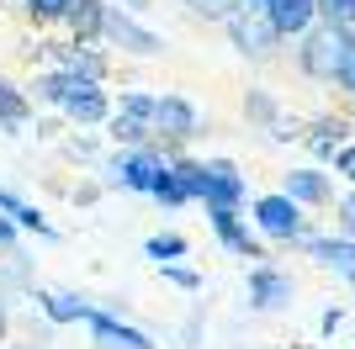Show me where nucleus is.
Here are the masks:
<instances>
[{"label":"nucleus","mask_w":355,"mask_h":349,"mask_svg":"<svg viewBox=\"0 0 355 349\" xmlns=\"http://www.w3.org/2000/svg\"><path fill=\"white\" fill-rule=\"evenodd\" d=\"M350 280H355V276H350Z\"/></svg>","instance_id":"obj_34"},{"label":"nucleus","mask_w":355,"mask_h":349,"mask_svg":"<svg viewBox=\"0 0 355 349\" xmlns=\"http://www.w3.org/2000/svg\"><path fill=\"white\" fill-rule=\"evenodd\" d=\"M106 43H117L122 53H133V58H154L159 53V32H148V27H138L133 16L128 11H117V6H112V11H106V32H101Z\"/></svg>","instance_id":"obj_5"},{"label":"nucleus","mask_w":355,"mask_h":349,"mask_svg":"<svg viewBox=\"0 0 355 349\" xmlns=\"http://www.w3.org/2000/svg\"><path fill=\"white\" fill-rule=\"evenodd\" d=\"M154 202H164V206H186V202H191V196L180 190V180H175V170H170V164H164V174L154 180Z\"/></svg>","instance_id":"obj_22"},{"label":"nucleus","mask_w":355,"mask_h":349,"mask_svg":"<svg viewBox=\"0 0 355 349\" xmlns=\"http://www.w3.org/2000/svg\"><path fill=\"white\" fill-rule=\"evenodd\" d=\"M0 334H6V307H0Z\"/></svg>","instance_id":"obj_33"},{"label":"nucleus","mask_w":355,"mask_h":349,"mask_svg":"<svg viewBox=\"0 0 355 349\" xmlns=\"http://www.w3.org/2000/svg\"><path fill=\"white\" fill-rule=\"evenodd\" d=\"M144 132L148 127H138V122H128V116H112V138H117V143L138 148V143H144Z\"/></svg>","instance_id":"obj_26"},{"label":"nucleus","mask_w":355,"mask_h":349,"mask_svg":"<svg viewBox=\"0 0 355 349\" xmlns=\"http://www.w3.org/2000/svg\"><path fill=\"white\" fill-rule=\"evenodd\" d=\"M212 233H218L223 244L234 249V254H244V260H260V244H254V233L244 228V222H239V212H228V206H218V212H212Z\"/></svg>","instance_id":"obj_13"},{"label":"nucleus","mask_w":355,"mask_h":349,"mask_svg":"<svg viewBox=\"0 0 355 349\" xmlns=\"http://www.w3.org/2000/svg\"><path fill=\"white\" fill-rule=\"evenodd\" d=\"M6 244H16V222L0 217V249H6Z\"/></svg>","instance_id":"obj_32"},{"label":"nucleus","mask_w":355,"mask_h":349,"mask_svg":"<svg viewBox=\"0 0 355 349\" xmlns=\"http://www.w3.org/2000/svg\"><path fill=\"white\" fill-rule=\"evenodd\" d=\"M180 6H191V11H196V16H207V21H228L239 0H180Z\"/></svg>","instance_id":"obj_24"},{"label":"nucleus","mask_w":355,"mask_h":349,"mask_svg":"<svg viewBox=\"0 0 355 349\" xmlns=\"http://www.w3.org/2000/svg\"><path fill=\"white\" fill-rule=\"evenodd\" d=\"M270 6H276V0H239V11H260V16H266Z\"/></svg>","instance_id":"obj_31"},{"label":"nucleus","mask_w":355,"mask_h":349,"mask_svg":"<svg viewBox=\"0 0 355 349\" xmlns=\"http://www.w3.org/2000/svg\"><path fill=\"white\" fill-rule=\"evenodd\" d=\"M308 254L324 270H340V276H355V238H313Z\"/></svg>","instance_id":"obj_15"},{"label":"nucleus","mask_w":355,"mask_h":349,"mask_svg":"<svg viewBox=\"0 0 355 349\" xmlns=\"http://www.w3.org/2000/svg\"><path fill=\"white\" fill-rule=\"evenodd\" d=\"M228 37H234L239 53H254V58H266L270 48L282 43V37H276V27H270L260 11H234V16H228Z\"/></svg>","instance_id":"obj_6"},{"label":"nucleus","mask_w":355,"mask_h":349,"mask_svg":"<svg viewBox=\"0 0 355 349\" xmlns=\"http://www.w3.org/2000/svg\"><path fill=\"white\" fill-rule=\"evenodd\" d=\"M254 228L266 238H276V244H292V238H302V206L282 190H270V196L254 202Z\"/></svg>","instance_id":"obj_2"},{"label":"nucleus","mask_w":355,"mask_h":349,"mask_svg":"<svg viewBox=\"0 0 355 349\" xmlns=\"http://www.w3.org/2000/svg\"><path fill=\"white\" fill-rule=\"evenodd\" d=\"M318 16L329 27H350L355 21V0H318Z\"/></svg>","instance_id":"obj_23"},{"label":"nucleus","mask_w":355,"mask_h":349,"mask_svg":"<svg viewBox=\"0 0 355 349\" xmlns=\"http://www.w3.org/2000/svg\"><path fill=\"white\" fill-rule=\"evenodd\" d=\"M164 280H170V286H180V291H196V286H202V276H196V270H186V265H164Z\"/></svg>","instance_id":"obj_27"},{"label":"nucleus","mask_w":355,"mask_h":349,"mask_svg":"<svg viewBox=\"0 0 355 349\" xmlns=\"http://www.w3.org/2000/svg\"><path fill=\"white\" fill-rule=\"evenodd\" d=\"M334 170H340L345 180H355V143H350V148H340V154H334Z\"/></svg>","instance_id":"obj_30"},{"label":"nucleus","mask_w":355,"mask_h":349,"mask_svg":"<svg viewBox=\"0 0 355 349\" xmlns=\"http://www.w3.org/2000/svg\"><path fill=\"white\" fill-rule=\"evenodd\" d=\"M345 138V122H318V127L308 132V148L318 154V159H334V143Z\"/></svg>","instance_id":"obj_21"},{"label":"nucleus","mask_w":355,"mask_h":349,"mask_svg":"<svg viewBox=\"0 0 355 349\" xmlns=\"http://www.w3.org/2000/svg\"><path fill=\"white\" fill-rule=\"evenodd\" d=\"M154 132L175 138V143L196 138V106L186 101V96H159V106H154Z\"/></svg>","instance_id":"obj_8"},{"label":"nucleus","mask_w":355,"mask_h":349,"mask_svg":"<svg viewBox=\"0 0 355 349\" xmlns=\"http://www.w3.org/2000/svg\"><path fill=\"white\" fill-rule=\"evenodd\" d=\"M106 174H112V186H122V190H144V196H154V180L164 174V164L154 159V154H144V148H133V154L106 159Z\"/></svg>","instance_id":"obj_4"},{"label":"nucleus","mask_w":355,"mask_h":349,"mask_svg":"<svg viewBox=\"0 0 355 349\" xmlns=\"http://www.w3.org/2000/svg\"><path fill=\"white\" fill-rule=\"evenodd\" d=\"M27 116H32V101H27L16 85H6V80H0V127H21Z\"/></svg>","instance_id":"obj_18"},{"label":"nucleus","mask_w":355,"mask_h":349,"mask_svg":"<svg viewBox=\"0 0 355 349\" xmlns=\"http://www.w3.org/2000/svg\"><path fill=\"white\" fill-rule=\"evenodd\" d=\"M69 6H74V0H27V11L37 16V21H64Z\"/></svg>","instance_id":"obj_25"},{"label":"nucleus","mask_w":355,"mask_h":349,"mask_svg":"<svg viewBox=\"0 0 355 349\" xmlns=\"http://www.w3.org/2000/svg\"><path fill=\"white\" fill-rule=\"evenodd\" d=\"M266 21L276 27V37H302L318 21V0H276L266 11Z\"/></svg>","instance_id":"obj_10"},{"label":"nucleus","mask_w":355,"mask_h":349,"mask_svg":"<svg viewBox=\"0 0 355 349\" xmlns=\"http://www.w3.org/2000/svg\"><path fill=\"white\" fill-rule=\"evenodd\" d=\"M154 106H159V96H148V90H128L117 106V116H128V122H138V127H154Z\"/></svg>","instance_id":"obj_19"},{"label":"nucleus","mask_w":355,"mask_h":349,"mask_svg":"<svg viewBox=\"0 0 355 349\" xmlns=\"http://www.w3.org/2000/svg\"><path fill=\"white\" fill-rule=\"evenodd\" d=\"M64 116H74V122H106V111H112V106H106V90L96 85V80H80V74H69V85H64Z\"/></svg>","instance_id":"obj_7"},{"label":"nucleus","mask_w":355,"mask_h":349,"mask_svg":"<svg viewBox=\"0 0 355 349\" xmlns=\"http://www.w3.org/2000/svg\"><path fill=\"white\" fill-rule=\"evenodd\" d=\"M282 196H292L297 206H324L334 190H329V174L324 170H292L282 180Z\"/></svg>","instance_id":"obj_11"},{"label":"nucleus","mask_w":355,"mask_h":349,"mask_svg":"<svg viewBox=\"0 0 355 349\" xmlns=\"http://www.w3.org/2000/svg\"><path fill=\"white\" fill-rule=\"evenodd\" d=\"M90 334L101 339L106 349H154V339L148 334H138V328H128V323H117V318H106V312H90Z\"/></svg>","instance_id":"obj_12"},{"label":"nucleus","mask_w":355,"mask_h":349,"mask_svg":"<svg viewBox=\"0 0 355 349\" xmlns=\"http://www.w3.org/2000/svg\"><path fill=\"white\" fill-rule=\"evenodd\" d=\"M106 11H112L106 0H74L69 16H64L69 32H74V43H96V37L106 32Z\"/></svg>","instance_id":"obj_14"},{"label":"nucleus","mask_w":355,"mask_h":349,"mask_svg":"<svg viewBox=\"0 0 355 349\" xmlns=\"http://www.w3.org/2000/svg\"><path fill=\"white\" fill-rule=\"evenodd\" d=\"M244 174H239L234 159H207V180H202V202H207V212H218V206H228V212H239V202H244Z\"/></svg>","instance_id":"obj_3"},{"label":"nucleus","mask_w":355,"mask_h":349,"mask_svg":"<svg viewBox=\"0 0 355 349\" xmlns=\"http://www.w3.org/2000/svg\"><path fill=\"white\" fill-rule=\"evenodd\" d=\"M144 254L159 260V265H175L180 254H186V238H180V233H154V238L144 244Z\"/></svg>","instance_id":"obj_20"},{"label":"nucleus","mask_w":355,"mask_h":349,"mask_svg":"<svg viewBox=\"0 0 355 349\" xmlns=\"http://www.w3.org/2000/svg\"><path fill=\"white\" fill-rule=\"evenodd\" d=\"M340 228L355 238V190H350V196H340Z\"/></svg>","instance_id":"obj_29"},{"label":"nucleus","mask_w":355,"mask_h":349,"mask_svg":"<svg viewBox=\"0 0 355 349\" xmlns=\"http://www.w3.org/2000/svg\"><path fill=\"white\" fill-rule=\"evenodd\" d=\"M244 111H250L254 122H266V116H276V101H270V96H250V101H244Z\"/></svg>","instance_id":"obj_28"},{"label":"nucleus","mask_w":355,"mask_h":349,"mask_svg":"<svg viewBox=\"0 0 355 349\" xmlns=\"http://www.w3.org/2000/svg\"><path fill=\"white\" fill-rule=\"evenodd\" d=\"M53 58H59V69H64V74H80V80H101V69H106V58H101V53H90L85 43H64V48H53Z\"/></svg>","instance_id":"obj_16"},{"label":"nucleus","mask_w":355,"mask_h":349,"mask_svg":"<svg viewBox=\"0 0 355 349\" xmlns=\"http://www.w3.org/2000/svg\"><path fill=\"white\" fill-rule=\"evenodd\" d=\"M302 69L313 74V80H334V85L355 90V43L345 27H308L302 32Z\"/></svg>","instance_id":"obj_1"},{"label":"nucleus","mask_w":355,"mask_h":349,"mask_svg":"<svg viewBox=\"0 0 355 349\" xmlns=\"http://www.w3.org/2000/svg\"><path fill=\"white\" fill-rule=\"evenodd\" d=\"M37 307H43L48 323H85V318H90V307L80 302V296H69V291H43V296H37Z\"/></svg>","instance_id":"obj_17"},{"label":"nucleus","mask_w":355,"mask_h":349,"mask_svg":"<svg viewBox=\"0 0 355 349\" xmlns=\"http://www.w3.org/2000/svg\"><path fill=\"white\" fill-rule=\"evenodd\" d=\"M250 302L260 307V312H276V307L292 302V280H286L282 270H270V265H254L250 270Z\"/></svg>","instance_id":"obj_9"}]
</instances>
